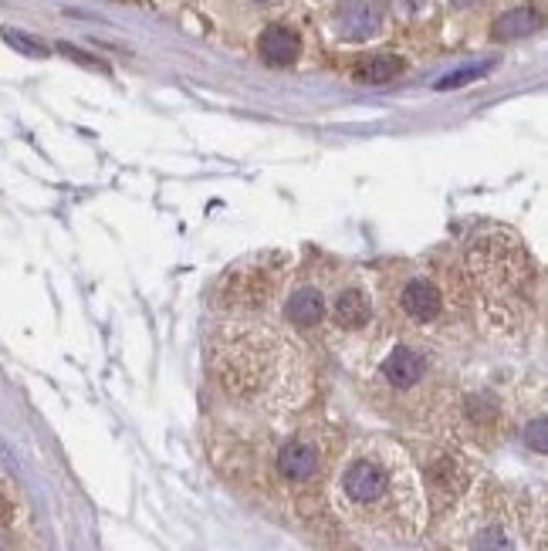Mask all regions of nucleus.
Masks as SVG:
<instances>
[{
	"instance_id": "nucleus-1",
	"label": "nucleus",
	"mask_w": 548,
	"mask_h": 551,
	"mask_svg": "<svg viewBox=\"0 0 548 551\" xmlns=\"http://www.w3.org/2000/svg\"><path fill=\"white\" fill-rule=\"evenodd\" d=\"M332 504L342 521L379 545H410L427 524L420 470L396 440L352 443L332 477Z\"/></svg>"
},
{
	"instance_id": "nucleus-2",
	"label": "nucleus",
	"mask_w": 548,
	"mask_h": 551,
	"mask_svg": "<svg viewBox=\"0 0 548 551\" xmlns=\"http://www.w3.org/2000/svg\"><path fill=\"white\" fill-rule=\"evenodd\" d=\"M210 369L227 396L261 410H295L308 396V366L278 328L234 318L210 345Z\"/></svg>"
},
{
	"instance_id": "nucleus-3",
	"label": "nucleus",
	"mask_w": 548,
	"mask_h": 551,
	"mask_svg": "<svg viewBox=\"0 0 548 551\" xmlns=\"http://www.w3.org/2000/svg\"><path fill=\"white\" fill-rule=\"evenodd\" d=\"M369 399L406 430H440L454 420V379L433 349L396 342L369 376Z\"/></svg>"
},
{
	"instance_id": "nucleus-4",
	"label": "nucleus",
	"mask_w": 548,
	"mask_h": 551,
	"mask_svg": "<svg viewBox=\"0 0 548 551\" xmlns=\"http://www.w3.org/2000/svg\"><path fill=\"white\" fill-rule=\"evenodd\" d=\"M464 281L484 318L501 328H518L538 311V268L511 230L474 237L464 254Z\"/></svg>"
},
{
	"instance_id": "nucleus-5",
	"label": "nucleus",
	"mask_w": 548,
	"mask_h": 551,
	"mask_svg": "<svg viewBox=\"0 0 548 551\" xmlns=\"http://www.w3.org/2000/svg\"><path fill=\"white\" fill-rule=\"evenodd\" d=\"M379 295L393 325L406 335H440L464 322L467 281L450 261H400L386 268Z\"/></svg>"
},
{
	"instance_id": "nucleus-6",
	"label": "nucleus",
	"mask_w": 548,
	"mask_h": 551,
	"mask_svg": "<svg viewBox=\"0 0 548 551\" xmlns=\"http://www.w3.org/2000/svg\"><path fill=\"white\" fill-rule=\"evenodd\" d=\"M461 541L467 551H518L521 524L508 497L481 494L461 514Z\"/></svg>"
},
{
	"instance_id": "nucleus-7",
	"label": "nucleus",
	"mask_w": 548,
	"mask_h": 551,
	"mask_svg": "<svg viewBox=\"0 0 548 551\" xmlns=\"http://www.w3.org/2000/svg\"><path fill=\"white\" fill-rule=\"evenodd\" d=\"M329 460H332V433L322 430V426H305V430H295L281 443L274 467H278V477L285 484L305 487L315 484L329 470Z\"/></svg>"
},
{
	"instance_id": "nucleus-8",
	"label": "nucleus",
	"mask_w": 548,
	"mask_h": 551,
	"mask_svg": "<svg viewBox=\"0 0 548 551\" xmlns=\"http://www.w3.org/2000/svg\"><path fill=\"white\" fill-rule=\"evenodd\" d=\"M281 268L271 261H251L244 268L231 271V284H227V298H231V308H241V311H258L271 301V295L278 291L281 284Z\"/></svg>"
},
{
	"instance_id": "nucleus-9",
	"label": "nucleus",
	"mask_w": 548,
	"mask_h": 551,
	"mask_svg": "<svg viewBox=\"0 0 548 551\" xmlns=\"http://www.w3.org/2000/svg\"><path fill=\"white\" fill-rule=\"evenodd\" d=\"M420 481H423V491H430L433 504L447 508V504H454L457 497L471 487V470H467L461 453L444 450L427 460V470H423Z\"/></svg>"
},
{
	"instance_id": "nucleus-10",
	"label": "nucleus",
	"mask_w": 548,
	"mask_h": 551,
	"mask_svg": "<svg viewBox=\"0 0 548 551\" xmlns=\"http://www.w3.org/2000/svg\"><path fill=\"white\" fill-rule=\"evenodd\" d=\"M325 315L332 318V325L339 328V332H359V328H366L369 318H373V295H369L366 284L349 281L329 298V311H325Z\"/></svg>"
},
{
	"instance_id": "nucleus-11",
	"label": "nucleus",
	"mask_w": 548,
	"mask_h": 551,
	"mask_svg": "<svg viewBox=\"0 0 548 551\" xmlns=\"http://www.w3.org/2000/svg\"><path fill=\"white\" fill-rule=\"evenodd\" d=\"M332 24L342 41H369L383 28V11L373 0H346V4L335 7Z\"/></svg>"
},
{
	"instance_id": "nucleus-12",
	"label": "nucleus",
	"mask_w": 548,
	"mask_h": 551,
	"mask_svg": "<svg viewBox=\"0 0 548 551\" xmlns=\"http://www.w3.org/2000/svg\"><path fill=\"white\" fill-rule=\"evenodd\" d=\"M325 311H329V295H325V284L322 281H298L291 288V295L285 301V315L291 325L298 328H315L322 325Z\"/></svg>"
},
{
	"instance_id": "nucleus-13",
	"label": "nucleus",
	"mask_w": 548,
	"mask_h": 551,
	"mask_svg": "<svg viewBox=\"0 0 548 551\" xmlns=\"http://www.w3.org/2000/svg\"><path fill=\"white\" fill-rule=\"evenodd\" d=\"M258 48H261L264 65H271V68H288V65H295L298 55H302V41H298V34L285 28V24L264 28Z\"/></svg>"
},
{
	"instance_id": "nucleus-14",
	"label": "nucleus",
	"mask_w": 548,
	"mask_h": 551,
	"mask_svg": "<svg viewBox=\"0 0 548 551\" xmlns=\"http://www.w3.org/2000/svg\"><path fill=\"white\" fill-rule=\"evenodd\" d=\"M542 28V11L532 4H521L515 11L501 14L498 24H494V38L498 41H518V38H528Z\"/></svg>"
},
{
	"instance_id": "nucleus-15",
	"label": "nucleus",
	"mask_w": 548,
	"mask_h": 551,
	"mask_svg": "<svg viewBox=\"0 0 548 551\" xmlns=\"http://www.w3.org/2000/svg\"><path fill=\"white\" fill-rule=\"evenodd\" d=\"M400 71H403V61L396 55H373V58L359 61L356 78L359 82H369V85H383V82H393Z\"/></svg>"
},
{
	"instance_id": "nucleus-16",
	"label": "nucleus",
	"mask_w": 548,
	"mask_h": 551,
	"mask_svg": "<svg viewBox=\"0 0 548 551\" xmlns=\"http://www.w3.org/2000/svg\"><path fill=\"white\" fill-rule=\"evenodd\" d=\"M4 41L11 44V48L21 51V55H31V58H48V44H41L38 38H31V34H24V31L7 28V31H4Z\"/></svg>"
},
{
	"instance_id": "nucleus-17",
	"label": "nucleus",
	"mask_w": 548,
	"mask_h": 551,
	"mask_svg": "<svg viewBox=\"0 0 548 551\" xmlns=\"http://www.w3.org/2000/svg\"><path fill=\"white\" fill-rule=\"evenodd\" d=\"M488 68L491 65H484V68H464V71H457V75H447L444 82H437V88H440V92H447V88H461L464 82H474V78H481Z\"/></svg>"
},
{
	"instance_id": "nucleus-18",
	"label": "nucleus",
	"mask_w": 548,
	"mask_h": 551,
	"mask_svg": "<svg viewBox=\"0 0 548 551\" xmlns=\"http://www.w3.org/2000/svg\"><path fill=\"white\" fill-rule=\"evenodd\" d=\"M423 7H427V0H393V11L400 17H417L423 14Z\"/></svg>"
},
{
	"instance_id": "nucleus-19",
	"label": "nucleus",
	"mask_w": 548,
	"mask_h": 551,
	"mask_svg": "<svg viewBox=\"0 0 548 551\" xmlns=\"http://www.w3.org/2000/svg\"><path fill=\"white\" fill-rule=\"evenodd\" d=\"M61 51H65V55L68 58H75V61H82V65H99V61H95V58H88V55H82V51H78V48H72V44H61Z\"/></svg>"
},
{
	"instance_id": "nucleus-20",
	"label": "nucleus",
	"mask_w": 548,
	"mask_h": 551,
	"mask_svg": "<svg viewBox=\"0 0 548 551\" xmlns=\"http://www.w3.org/2000/svg\"><path fill=\"white\" fill-rule=\"evenodd\" d=\"M261 4H264V0H261Z\"/></svg>"
}]
</instances>
